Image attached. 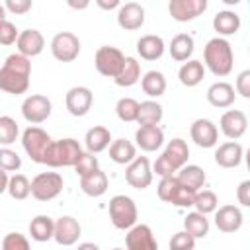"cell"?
Here are the masks:
<instances>
[{
	"mask_svg": "<svg viewBox=\"0 0 250 250\" xmlns=\"http://www.w3.org/2000/svg\"><path fill=\"white\" fill-rule=\"evenodd\" d=\"M242 154H244L242 145L236 141H229L219 145V148L215 150V162L221 168H236L242 162Z\"/></svg>",
	"mask_w": 250,
	"mask_h": 250,
	"instance_id": "44dd1931",
	"label": "cell"
},
{
	"mask_svg": "<svg viewBox=\"0 0 250 250\" xmlns=\"http://www.w3.org/2000/svg\"><path fill=\"white\" fill-rule=\"evenodd\" d=\"M16 47H18V53L20 55L31 59V57L41 55V51L45 47V39H43L41 31H37V29H23L18 35Z\"/></svg>",
	"mask_w": 250,
	"mask_h": 250,
	"instance_id": "ac0fdd59",
	"label": "cell"
},
{
	"mask_svg": "<svg viewBox=\"0 0 250 250\" xmlns=\"http://www.w3.org/2000/svg\"><path fill=\"white\" fill-rule=\"evenodd\" d=\"M236 197L238 203L244 207H250V180H244L238 188H236Z\"/></svg>",
	"mask_w": 250,
	"mask_h": 250,
	"instance_id": "816d5d0a",
	"label": "cell"
},
{
	"mask_svg": "<svg viewBox=\"0 0 250 250\" xmlns=\"http://www.w3.org/2000/svg\"><path fill=\"white\" fill-rule=\"evenodd\" d=\"M29 74H31V62L27 57L20 53L8 55L4 66L0 68V90L14 96L25 94L29 88Z\"/></svg>",
	"mask_w": 250,
	"mask_h": 250,
	"instance_id": "6da1fadb",
	"label": "cell"
},
{
	"mask_svg": "<svg viewBox=\"0 0 250 250\" xmlns=\"http://www.w3.org/2000/svg\"><path fill=\"white\" fill-rule=\"evenodd\" d=\"M14 199L21 201L25 199L29 193H31V182L23 176V174H14L10 180H8V189H6Z\"/></svg>",
	"mask_w": 250,
	"mask_h": 250,
	"instance_id": "8d00e7d4",
	"label": "cell"
},
{
	"mask_svg": "<svg viewBox=\"0 0 250 250\" xmlns=\"http://www.w3.org/2000/svg\"><path fill=\"white\" fill-rule=\"evenodd\" d=\"M80 188H82V191H84L86 195H90V197H100V195H104V193L107 191V176H105V172H102V170L98 168V170H94V172L82 176V178H80Z\"/></svg>",
	"mask_w": 250,
	"mask_h": 250,
	"instance_id": "cb8c5ba5",
	"label": "cell"
},
{
	"mask_svg": "<svg viewBox=\"0 0 250 250\" xmlns=\"http://www.w3.org/2000/svg\"><path fill=\"white\" fill-rule=\"evenodd\" d=\"M184 230L188 234H191L193 238H205L209 234V221L205 219V215L193 211L188 213L184 219Z\"/></svg>",
	"mask_w": 250,
	"mask_h": 250,
	"instance_id": "d590c367",
	"label": "cell"
},
{
	"mask_svg": "<svg viewBox=\"0 0 250 250\" xmlns=\"http://www.w3.org/2000/svg\"><path fill=\"white\" fill-rule=\"evenodd\" d=\"M170 250H195V238L186 230L176 232L170 238Z\"/></svg>",
	"mask_w": 250,
	"mask_h": 250,
	"instance_id": "bcb514c9",
	"label": "cell"
},
{
	"mask_svg": "<svg viewBox=\"0 0 250 250\" xmlns=\"http://www.w3.org/2000/svg\"><path fill=\"white\" fill-rule=\"evenodd\" d=\"M62 184L59 172H41L31 180V195L37 201H51L62 191Z\"/></svg>",
	"mask_w": 250,
	"mask_h": 250,
	"instance_id": "8992f818",
	"label": "cell"
},
{
	"mask_svg": "<svg viewBox=\"0 0 250 250\" xmlns=\"http://www.w3.org/2000/svg\"><path fill=\"white\" fill-rule=\"evenodd\" d=\"M84 143H86L88 152L98 154V152H102V150H105V148L109 146V143H111V133H109L107 127L96 125V127L88 129V133H86V137H84Z\"/></svg>",
	"mask_w": 250,
	"mask_h": 250,
	"instance_id": "d4e9b609",
	"label": "cell"
},
{
	"mask_svg": "<svg viewBox=\"0 0 250 250\" xmlns=\"http://www.w3.org/2000/svg\"><path fill=\"white\" fill-rule=\"evenodd\" d=\"M154 172H156V176H160V178H168V176H176V168L172 166V162L164 156V154H160L158 158H156V162H154Z\"/></svg>",
	"mask_w": 250,
	"mask_h": 250,
	"instance_id": "c3c4849f",
	"label": "cell"
},
{
	"mask_svg": "<svg viewBox=\"0 0 250 250\" xmlns=\"http://www.w3.org/2000/svg\"><path fill=\"white\" fill-rule=\"evenodd\" d=\"M82 227L74 217H61L55 221V230H53V238L57 240V244L61 246H72L76 244V240L80 238Z\"/></svg>",
	"mask_w": 250,
	"mask_h": 250,
	"instance_id": "9a60e30c",
	"label": "cell"
},
{
	"mask_svg": "<svg viewBox=\"0 0 250 250\" xmlns=\"http://www.w3.org/2000/svg\"><path fill=\"white\" fill-rule=\"evenodd\" d=\"M195 193H197V191H193V189H189V188L178 186V189H176V193L172 195L170 203L176 205V207H191L193 201H195Z\"/></svg>",
	"mask_w": 250,
	"mask_h": 250,
	"instance_id": "f6af8a7d",
	"label": "cell"
},
{
	"mask_svg": "<svg viewBox=\"0 0 250 250\" xmlns=\"http://www.w3.org/2000/svg\"><path fill=\"white\" fill-rule=\"evenodd\" d=\"M203 76H205L203 62H201V61H195V59L184 62V64L180 66V70H178V78H180V82H182L184 86H188V88L197 86V84L203 80Z\"/></svg>",
	"mask_w": 250,
	"mask_h": 250,
	"instance_id": "83f0119b",
	"label": "cell"
},
{
	"mask_svg": "<svg viewBox=\"0 0 250 250\" xmlns=\"http://www.w3.org/2000/svg\"><path fill=\"white\" fill-rule=\"evenodd\" d=\"M115 113L121 121L125 123H131V121H137V115H139V102L133 100V98H121L115 105Z\"/></svg>",
	"mask_w": 250,
	"mask_h": 250,
	"instance_id": "f35d334b",
	"label": "cell"
},
{
	"mask_svg": "<svg viewBox=\"0 0 250 250\" xmlns=\"http://www.w3.org/2000/svg\"><path fill=\"white\" fill-rule=\"evenodd\" d=\"M176 180L180 182V186L197 191V189L203 188V184H205V172H203V168L197 166V164H186V166H182V168L178 170Z\"/></svg>",
	"mask_w": 250,
	"mask_h": 250,
	"instance_id": "484cf974",
	"label": "cell"
},
{
	"mask_svg": "<svg viewBox=\"0 0 250 250\" xmlns=\"http://www.w3.org/2000/svg\"><path fill=\"white\" fill-rule=\"evenodd\" d=\"M125 180L135 189H146L152 184V170L146 156H137L131 164H127Z\"/></svg>",
	"mask_w": 250,
	"mask_h": 250,
	"instance_id": "30bf717a",
	"label": "cell"
},
{
	"mask_svg": "<svg viewBox=\"0 0 250 250\" xmlns=\"http://www.w3.org/2000/svg\"><path fill=\"white\" fill-rule=\"evenodd\" d=\"M189 135H191V141L201 146V148H211L217 145V139H219V129L213 121L209 119H195L189 127Z\"/></svg>",
	"mask_w": 250,
	"mask_h": 250,
	"instance_id": "5bb4252c",
	"label": "cell"
},
{
	"mask_svg": "<svg viewBox=\"0 0 250 250\" xmlns=\"http://www.w3.org/2000/svg\"><path fill=\"white\" fill-rule=\"evenodd\" d=\"M215 225L221 232H236L242 227V211L236 205H223L215 209Z\"/></svg>",
	"mask_w": 250,
	"mask_h": 250,
	"instance_id": "d6986e66",
	"label": "cell"
},
{
	"mask_svg": "<svg viewBox=\"0 0 250 250\" xmlns=\"http://www.w3.org/2000/svg\"><path fill=\"white\" fill-rule=\"evenodd\" d=\"M135 141L145 152H154L164 143V131L158 125H141L135 133Z\"/></svg>",
	"mask_w": 250,
	"mask_h": 250,
	"instance_id": "ffe728a7",
	"label": "cell"
},
{
	"mask_svg": "<svg viewBox=\"0 0 250 250\" xmlns=\"http://www.w3.org/2000/svg\"><path fill=\"white\" fill-rule=\"evenodd\" d=\"M51 109H53L51 100L43 94H31L21 104V115L25 117V121H29L33 125L47 121L51 115Z\"/></svg>",
	"mask_w": 250,
	"mask_h": 250,
	"instance_id": "9c48e42d",
	"label": "cell"
},
{
	"mask_svg": "<svg viewBox=\"0 0 250 250\" xmlns=\"http://www.w3.org/2000/svg\"><path fill=\"white\" fill-rule=\"evenodd\" d=\"M141 88L146 96L150 98H158L166 92V78L160 70H148L143 78H141Z\"/></svg>",
	"mask_w": 250,
	"mask_h": 250,
	"instance_id": "836d02e7",
	"label": "cell"
},
{
	"mask_svg": "<svg viewBox=\"0 0 250 250\" xmlns=\"http://www.w3.org/2000/svg\"><path fill=\"white\" fill-rule=\"evenodd\" d=\"M109 158L115 164H131L137 158V148L127 139H117L109 145Z\"/></svg>",
	"mask_w": 250,
	"mask_h": 250,
	"instance_id": "f1b7e54d",
	"label": "cell"
},
{
	"mask_svg": "<svg viewBox=\"0 0 250 250\" xmlns=\"http://www.w3.org/2000/svg\"><path fill=\"white\" fill-rule=\"evenodd\" d=\"M164 111L162 105L154 100H146L139 104V115H137V123L139 125H158L162 119Z\"/></svg>",
	"mask_w": 250,
	"mask_h": 250,
	"instance_id": "e575fe53",
	"label": "cell"
},
{
	"mask_svg": "<svg viewBox=\"0 0 250 250\" xmlns=\"http://www.w3.org/2000/svg\"><path fill=\"white\" fill-rule=\"evenodd\" d=\"M18 35L20 31L16 29V25L8 20L0 21V45H12L18 41Z\"/></svg>",
	"mask_w": 250,
	"mask_h": 250,
	"instance_id": "7dc6e473",
	"label": "cell"
},
{
	"mask_svg": "<svg viewBox=\"0 0 250 250\" xmlns=\"http://www.w3.org/2000/svg\"><path fill=\"white\" fill-rule=\"evenodd\" d=\"M111 250H123V248H111Z\"/></svg>",
	"mask_w": 250,
	"mask_h": 250,
	"instance_id": "680465c9",
	"label": "cell"
},
{
	"mask_svg": "<svg viewBox=\"0 0 250 250\" xmlns=\"http://www.w3.org/2000/svg\"><path fill=\"white\" fill-rule=\"evenodd\" d=\"M55 230V221L49 215H37L29 223V234L35 242H47L53 238Z\"/></svg>",
	"mask_w": 250,
	"mask_h": 250,
	"instance_id": "f546056e",
	"label": "cell"
},
{
	"mask_svg": "<svg viewBox=\"0 0 250 250\" xmlns=\"http://www.w3.org/2000/svg\"><path fill=\"white\" fill-rule=\"evenodd\" d=\"M21 145H23V150L27 152V156L33 162L45 164L49 148L53 145V139L41 127H27L23 131V135H21Z\"/></svg>",
	"mask_w": 250,
	"mask_h": 250,
	"instance_id": "3957f363",
	"label": "cell"
},
{
	"mask_svg": "<svg viewBox=\"0 0 250 250\" xmlns=\"http://www.w3.org/2000/svg\"><path fill=\"white\" fill-rule=\"evenodd\" d=\"M137 53L145 61H156V59H160L164 55V41H162V37L152 35V33L143 35L137 41Z\"/></svg>",
	"mask_w": 250,
	"mask_h": 250,
	"instance_id": "7402d4cb",
	"label": "cell"
},
{
	"mask_svg": "<svg viewBox=\"0 0 250 250\" xmlns=\"http://www.w3.org/2000/svg\"><path fill=\"white\" fill-rule=\"evenodd\" d=\"M82 146L78 145V141L74 139H61V141H53L47 160L45 164L51 168H59V166H74L78 162V158L82 156Z\"/></svg>",
	"mask_w": 250,
	"mask_h": 250,
	"instance_id": "277c9868",
	"label": "cell"
},
{
	"mask_svg": "<svg viewBox=\"0 0 250 250\" xmlns=\"http://www.w3.org/2000/svg\"><path fill=\"white\" fill-rule=\"evenodd\" d=\"M4 16H6V8H4V4H0V21H4V20H6Z\"/></svg>",
	"mask_w": 250,
	"mask_h": 250,
	"instance_id": "6f0895ef",
	"label": "cell"
},
{
	"mask_svg": "<svg viewBox=\"0 0 250 250\" xmlns=\"http://www.w3.org/2000/svg\"><path fill=\"white\" fill-rule=\"evenodd\" d=\"M207 102L213 107H229L234 102V88L229 82H215L207 88Z\"/></svg>",
	"mask_w": 250,
	"mask_h": 250,
	"instance_id": "603a6c76",
	"label": "cell"
},
{
	"mask_svg": "<svg viewBox=\"0 0 250 250\" xmlns=\"http://www.w3.org/2000/svg\"><path fill=\"white\" fill-rule=\"evenodd\" d=\"M109 219H111V225L119 230H125V229H131L137 225V205L135 201L129 197V195H113L109 199Z\"/></svg>",
	"mask_w": 250,
	"mask_h": 250,
	"instance_id": "5b68a950",
	"label": "cell"
},
{
	"mask_svg": "<svg viewBox=\"0 0 250 250\" xmlns=\"http://www.w3.org/2000/svg\"><path fill=\"white\" fill-rule=\"evenodd\" d=\"M21 166V158L12 148H0V170L4 172H16Z\"/></svg>",
	"mask_w": 250,
	"mask_h": 250,
	"instance_id": "60d3db41",
	"label": "cell"
},
{
	"mask_svg": "<svg viewBox=\"0 0 250 250\" xmlns=\"http://www.w3.org/2000/svg\"><path fill=\"white\" fill-rule=\"evenodd\" d=\"M72 8H86L88 6V2H80V4H76V2H68Z\"/></svg>",
	"mask_w": 250,
	"mask_h": 250,
	"instance_id": "9f6ffc18",
	"label": "cell"
},
{
	"mask_svg": "<svg viewBox=\"0 0 250 250\" xmlns=\"http://www.w3.org/2000/svg\"><path fill=\"white\" fill-rule=\"evenodd\" d=\"M4 8L10 10L12 14L21 16V14H25V12L31 10V0H6Z\"/></svg>",
	"mask_w": 250,
	"mask_h": 250,
	"instance_id": "681fc988",
	"label": "cell"
},
{
	"mask_svg": "<svg viewBox=\"0 0 250 250\" xmlns=\"http://www.w3.org/2000/svg\"><path fill=\"white\" fill-rule=\"evenodd\" d=\"M170 57L178 62H184L191 57L193 53V37L188 33H178L176 37H172L170 41Z\"/></svg>",
	"mask_w": 250,
	"mask_h": 250,
	"instance_id": "1f68e13d",
	"label": "cell"
},
{
	"mask_svg": "<svg viewBox=\"0 0 250 250\" xmlns=\"http://www.w3.org/2000/svg\"><path fill=\"white\" fill-rule=\"evenodd\" d=\"M8 174L4 172V170H0V193H4L6 189H8Z\"/></svg>",
	"mask_w": 250,
	"mask_h": 250,
	"instance_id": "db71d44e",
	"label": "cell"
},
{
	"mask_svg": "<svg viewBox=\"0 0 250 250\" xmlns=\"http://www.w3.org/2000/svg\"><path fill=\"white\" fill-rule=\"evenodd\" d=\"M178 186H180V182L176 180V176L160 178V184H158V189H156V191H158V197H160L162 201L170 203V199H172V195L176 193Z\"/></svg>",
	"mask_w": 250,
	"mask_h": 250,
	"instance_id": "ee69618b",
	"label": "cell"
},
{
	"mask_svg": "<svg viewBox=\"0 0 250 250\" xmlns=\"http://www.w3.org/2000/svg\"><path fill=\"white\" fill-rule=\"evenodd\" d=\"M162 154L172 162V166L176 170H180L182 166H186V162L189 158V148H188V143L184 139H172V141H168L166 150Z\"/></svg>",
	"mask_w": 250,
	"mask_h": 250,
	"instance_id": "4dcf8cb0",
	"label": "cell"
},
{
	"mask_svg": "<svg viewBox=\"0 0 250 250\" xmlns=\"http://www.w3.org/2000/svg\"><path fill=\"white\" fill-rule=\"evenodd\" d=\"M123 61H125V55L121 53V49L117 47H111V45H104L96 51L94 55V64H96V70L102 74V76H107V78H115L117 72L121 70L123 66Z\"/></svg>",
	"mask_w": 250,
	"mask_h": 250,
	"instance_id": "52a82bcc",
	"label": "cell"
},
{
	"mask_svg": "<svg viewBox=\"0 0 250 250\" xmlns=\"http://www.w3.org/2000/svg\"><path fill=\"white\" fill-rule=\"evenodd\" d=\"M76 250H100V248H98V244H94V242H82V244H78Z\"/></svg>",
	"mask_w": 250,
	"mask_h": 250,
	"instance_id": "11a10c76",
	"label": "cell"
},
{
	"mask_svg": "<svg viewBox=\"0 0 250 250\" xmlns=\"http://www.w3.org/2000/svg\"><path fill=\"white\" fill-rule=\"evenodd\" d=\"M238 27H240V18L230 10L217 12L213 18V29L219 35H232L238 31Z\"/></svg>",
	"mask_w": 250,
	"mask_h": 250,
	"instance_id": "d6a6232c",
	"label": "cell"
},
{
	"mask_svg": "<svg viewBox=\"0 0 250 250\" xmlns=\"http://www.w3.org/2000/svg\"><path fill=\"white\" fill-rule=\"evenodd\" d=\"M2 250H31L29 240L20 232H8L2 240Z\"/></svg>",
	"mask_w": 250,
	"mask_h": 250,
	"instance_id": "b9f144b4",
	"label": "cell"
},
{
	"mask_svg": "<svg viewBox=\"0 0 250 250\" xmlns=\"http://www.w3.org/2000/svg\"><path fill=\"white\" fill-rule=\"evenodd\" d=\"M236 92L242 98H250V70H242L236 78Z\"/></svg>",
	"mask_w": 250,
	"mask_h": 250,
	"instance_id": "f907efd6",
	"label": "cell"
},
{
	"mask_svg": "<svg viewBox=\"0 0 250 250\" xmlns=\"http://www.w3.org/2000/svg\"><path fill=\"white\" fill-rule=\"evenodd\" d=\"M74 170H76V174L80 178L90 174V172H94V170H98V156H94L92 152H82V156L74 164Z\"/></svg>",
	"mask_w": 250,
	"mask_h": 250,
	"instance_id": "7bdbcfd3",
	"label": "cell"
},
{
	"mask_svg": "<svg viewBox=\"0 0 250 250\" xmlns=\"http://www.w3.org/2000/svg\"><path fill=\"white\" fill-rule=\"evenodd\" d=\"M113 80L121 88H129V86L137 84L141 80V64H139V61L135 57H125L123 66H121V70L117 72V76Z\"/></svg>",
	"mask_w": 250,
	"mask_h": 250,
	"instance_id": "4316f807",
	"label": "cell"
},
{
	"mask_svg": "<svg viewBox=\"0 0 250 250\" xmlns=\"http://www.w3.org/2000/svg\"><path fill=\"white\" fill-rule=\"evenodd\" d=\"M92 102H94V94L86 86H74V88H70L66 92V98H64L66 109L74 117L86 115L90 111V107H92Z\"/></svg>",
	"mask_w": 250,
	"mask_h": 250,
	"instance_id": "8fae6325",
	"label": "cell"
},
{
	"mask_svg": "<svg viewBox=\"0 0 250 250\" xmlns=\"http://www.w3.org/2000/svg\"><path fill=\"white\" fill-rule=\"evenodd\" d=\"M20 133V127L16 123V119H12L10 115H0V145H12L16 143Z\"/></svg>",
	"mask_w": 250,
	"mask_h": 250,
	"instance_id": "ab89813d",
	"label": "cell"
},
{
	"mask_svg": "<svg viewBox=\"0 0 250 250\" xmlns=\"http://www.w3.org/2000/svg\"><path fill=\"white\" fill-rule=\"evenodd\" d=\"M125 250H158V242L148 225H135L125 236Z\"/></svg>",
	"mask_w": 250,
	"mask_h": 250,
	"instance_id": "7c38bea8",
	"label": "cell"
},
{
	"mask_svg": "<svg viewBox=\"0 0 250 250\" xmlns=\"http://www.w3.org/2000/svg\"><path fill=\"white\" fill-rule=\"evenodd\" d=\"M207 10V0H170L168 12L176 21H191Z\"/></svg>",
	"mask_w": 250,
	"mask_h": 250,
	"instance_id": "4fadbf2b",
	"label": "cell"
},
{
	"mask_svg": "<svg viewBox=\"0 0 250 250\" xmlns=\"http://www.w3.org/2000/svg\"><path fill=\"white\" fill-rule=\"evenodd\" d=\"M117 23L125 31H135V29L143 27V23H145V8L141 4H137V2H127V4L119 6Z\"/></svg>",
	"mask_w": 250,
	"mask_h": 250,
	"instance_id": "e0dca14e",
	"label": "cell"
},
{
	"mask_svg": "<svg viewBox=\"0 0 250 250\" xmlns=\"http://www.w3.org/2000/svg\"><path fill=\"white\" fill-rule=\"evenodd\" d=\"M51 53L61 62H72L80 53V41L70 31H61L51 41Z\"/></svg>",
	"mask_w": 250,
	"mask_h": 250,
	"instance_id": "ba28073f",
	"label": "cell"
},
{
	"mask_svg": "<svg viewBox=\"0 0 250 250\" xmlns=\"http://www.w3.org/2000/svg\"><path fill=\"white\" fill-rule=\"evenodd\" d=\"M203 61L205 66L215 74V76H227L232 70V47L227 39L223 37H213L207 41L205 49H203Z\"/></svg>",
	"mask_w": 250,
	"mask_h": 250,
	"instance_id": "7a4b0ae2",
	"label": "cell"
},
{
	"mask_svg": "<svg viewBox=\"0 0 250 250\" xmlns=\"http://www.w3.org/2000/svg\"><path fill=\"white\" fill-rule=\"evenodd\" d=\"M219 127H221V131H223V135L227 139H240L246 133L248 119H246L244 111H240V109H229V111H225L221 115Z\"/></svg>",
	"mask_w": 250,
	"mask_h": 250,
	"instance_id": "2e32d148",
	"label": "cell"
},
{
	"mask_svg": "<svg viewBox=\"0 0 250 250\" xmlns=\"http://www.w3.org/2000/svg\"><path fill=\"white\" fill-rule=\"evenodd\" d=\"M217 205H219V199H217V193H215V191H211V189H203V191H197V193H195L193 207L197 209V213H201V215L215 213Z\"/></svg>",
	"mask_w": 250,
	"mask_h": 250,
	"instance_id": "74e56055",
	"label": "cell"
},
{
	"mask_svg": "<svg viewBox=\"0 0 250 250\" xmlns=\"http://www.w3.org/2000/svg\"><path fill=\"white\" fill-rule=\"evenodd\" d=\"M100 8H104V10H111V8H117L119 6V2L117 0H109V2H104V0H98L96 2Z\"/></svg>",
	"mask_w": 250,
	"mask_h": 250,
	"instance_id": "f5cc1de1",
	"label": "cell"
}]
</instances>
